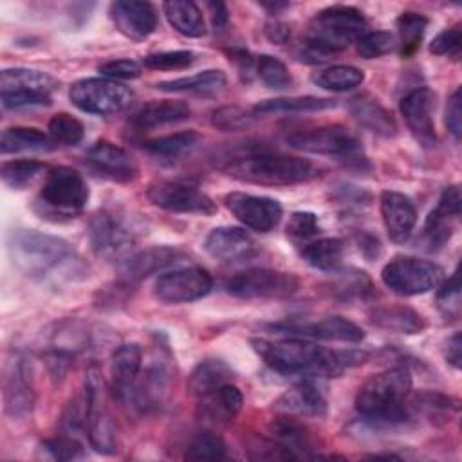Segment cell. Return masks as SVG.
<instances>
[{
    "label": "cell",
    "instance_id": "cell-3",
    "mask_svg": "<svg viewBox=\"0 0 462 462\" xmlns=\"http://www.w3.org/2000/svg\"><path fill=\"white\" fill-rule=\"evenodd\" d=\"M411 390L408 368L395 366L372 375L356 395V408L363 420L375 428H397L408 424L413 415L406 404Z\"/></svg>",
    "mask_w": 462,
    "mask_h": 462
},
{
    "label": "cell",
    "instance_id": "cell-30",
    "mask_svg": "<svg viewBox=\"0 0 462 462\" xmlns=\"http://www.w3.org/2000/svg\"><path fill=\"white\" fill-rule=\"evenodd\" d=\"M58 88V79L34 69H5L0 74V92H36L51 96Z\"/></svg>",
    "mask_w": 462,
    "mask_h": 462
},
{
    "label": "cell",
    "instance_id": "cell-25",
    "mask_svg": "<svg viewBox=\"0 0 462 462\" xmlns=\"http://www.w3.org/2000/svg\"><path fill=\"white\" fill-rule=\"evenodd\" d=\"M204 249L220 262H242L258 251L254 238L235 226H220L209 231L204 240Z\"/></svg>",
    "mask_w": 462,
    "mask_h": 462
},
{
    "label": "cell",
    "instance_id": "cell-35",
    "mask_svg": "<svg viewBox=\"0 0 462 462\" xmlns=\"http://www.w3.org/2000/svg\"><path fill=\"white\" fill-rule=\"evenodd\" d=\"M226 85V74L217 69H209L193 76H182L168 81H161L155 87L164 92H189V94H215Z\"/></svg>",
    "mask_w": 462,
    "mask_h": 462
},
{
    "label": "cell",
    "instance_id": "cell-43",
    "mask_svg": "<svg viewBox=\"0 0 462 462\" xmlns=\"http://www.w3.org/2000/svg\"><path fill=\"white\" fill-rule=\"evenodd\" d=\"M453 220L457 218L449 217L439 208L430 211L422 227V238H424V244L428 245V251H437L449 242L453 235Z\"/></svg>",
    "mask_w": 462,
    "mask_h": 462
},
{
    "label": "cell",
    "instance_id": "cell-49",
    "mask_svg": "<svg viewBox=\"0 0 462 462\" xmlns=\"http://www.w3.org/2000/svg\"><path fill=\"white\" fill-rule=\"evenodd\" d=\"M245 449L253 460H294L298 458L285 446L276 442L274 439H265L258 435H251L245 442Z\"/></svg>",
    "mask_w": 462,
    "mask_h": 462
},
{
    "label": "cell",
    "instance_id": "cell-38",
    "mask_svg": "<svg viewBox=\"0 0 462 462\" xmlns=\"http://www.w3.org/2000/svg\"><path fill=\"white\" fill-rule=\"evenodd\" d=\"M426 27H428V18L420 13L404 11L399 14V18L395 20V29H397L395 45L399 47L401 56L406 58L419 49L422 36L426 32Z\"/></svg>",
    "mask_w": 462,
    "mask_h": 462
},
{
    "label": "cell",
    "instance_id": "cell-22",
    "mask_svg": "<svg viewBox=\"0 0 462 462\" xmlns=\"http://www.w3.org/2000/svg\"><path fill=\"white\" fill-rule=\"evenodd\" d=\"M110 18L116 29L132 40L148 38L157 27V13L150 2L117 0L110 4Z\"/></svg>",
    "mask_w": 462,
    "mask_h": 462
},
{
    "label": "cell",
    "instance_id": "cell-32",
    "mask_svg": "<svg viewBox=\"0 0 462 462\" xmlns=\"http://www.w3.org/2000/svg\"><path fill=\"white\" fill-rule=\"evenodd\" d=\"M233 379V372L231 368L220 361V359H204L200 361L193 372L188 377V393L193 397H202L213 390H217L218 386L231 383Z\"/></svg>",
    "mask_w": 462,
    "mask_h": 462
},
{
    "label": "cell",
    "instance_id": "cell-5",
    "mask_svg": "<svg viewBox=\"0 0 462 462\" xmlns=\"http://www.w3.org/2000/svg\"><path fill=\"white\" fill-rule=\"evenodd\" d=\"M366 29L363 13L350 5H332L319 11L309 23L303 45L321 61L328 54L356 43Z\"/></svg>",
    "mask_w": 462,
    "mask_h": 462
},
{
    "label": "cell",
    "instance_id": "cell-58",
    "mask_svg": "<svg viewBox=\"0 0 462 462\" xmlns=\"http://www.w3.org/2000/svg\"><path fill=\"white\" fill-rule=\"evenodd\" d=\"M446 126L455 139H460V134H462V90H460V87L455 88V92L451 94V97L448 101Z\"/></svg>",
    "mask_w": 462,
    "mask_h": 462
},
{
    "label": "cell",
    "instance_id": "cell-9",
    "mask_svg": "<svg viewBox=\"0 0 462 462\" xmlns=\"http://www.w3.org/2000/svg\"><path fill=\"white\" fill-rule=\"evenodd\" d=\"M88 242L96 256L119 265L135 247V231L121 215L103 209L88 222Z\"/></svg>",
    "mask_w": 462,
    "mask_h": 462
},
{
    "label": "cell",
    "instance_id": "cell-2",
    "mask_svg": "<svg viewBox=\"0 0 462 462\" xmlns=\"http://www.w3.org/2000/svg\"><path fill=\"white\" fill-rule=\"evenodd\" d=\"M251 345L263 363L282 375L337 377L345 368L361 365L366 359V352L363 350L334 352L312 341H305V337L282 341L253 339Z\"/></svg>",
    "mask_w": 462,
    "mask_h": 462
},
{
    "label": "cell",
    "instance_id": "cell-31",
    "mask_svg": "<svg viewBox=\"0 0 462 462\" xmlns=\"http://www.w3.org/2000/svg\"><path fill=\"white\" fill-rule=\"evenodd\" d=\"M370 321L379 328L401 334H420L426 328L424 318L417 310L402 305L375 307L370 312Z\"/></svg>",
    "mask_w": 462,
    "mask_h": 462
},
{
    "label": "cell",
    "instance_id": "cell-6",
    "mask_svg": "<svg viewBox=\"0 0 462 462\" xmlns=\"http://www.w3.org/2000/svg\"><path fill=\"white\" fill-rule=\"evenodd\" d=\"M88 197L90 191L81 173L69 166H56L45 175L36 209L45 217L72 218L85 209Z\"/></svg>",
    "mask_w": 462,
    "mask_h": 462
},
{
    "label": "cell",
    "instance_id": "cell-54",
    "mask_svg": "<svg viewBox=\"0 0 462 462\" xmlns=\"http://www.w3.org/2000/svg\"><path fill=\"white\" fill-rule=\"evenodd\" d=\"M285 233L292 240H309L319 233L318 217L310 211H296L291 215L285 226Z\"/></svg>",
    "mask_w": 462,
    "mask_h": 462
},
{
    "label": "cell",
    "instance_id": "cell-41",
    "mask_svg": "<svg viewBox=\"0 0 462 462\" xmlns=\"http://www.w3.org/2000/svg\"><path fill=\"white\" fill-rule=\"evenodd\" d=\"M199 141H200V135L197 132L186 130V132H175L162 137L148 139L143 143V150L157 157H179L184 152L191 150Z\"/></svg>",
    "mask_w": 462,
    "mask_h": 462
},
{
    "label": "cell",
    "instance_id": "cell-61",
    "mask_svg": "<svg viewBox=\"0 0 462 462\" xmlns=\"http://www.w3.org/2000/svg\"><path fill=\"white\" fill-rule=\"evenodd\" d=\"M206 5L211 11L213 27L215 29H222L227 23V20H229V11H227L226 4H222V2H208Z\"/></svg>",
    "mask_w": 462,
    "mask_h": 462
},
{
    "label": "cell",
    "instance_id": "cell-52",
    "mask_svg": "<svg viewBox=\"0 0 462 462\" xmlns=\"http://www.w3.org/2000/svg\"><path fill=\"white\" fill-rule=\"evenodd\" d=\"M437 307L446 318H458L460 314V283L458 271H455L437 292Z\"/></svg>",
    "mask_w": 462,
    "mask_h": 462
},
{
    "label": "cell",
    "instance_id": "cell-13",
    "mask_svg": "<svg viewBox=\"0 0 462 462\" xmlns=\"http://www.w3.org/2000/svg\"><path fill=\"white\" fill-rule=\"evenodd\" d=\"M2 397L5 413L13 419H25L34 406V377L32 365L23 354L14 352L5 366L2 377Z\"/></svg>",
    "mask_w": 462,
    "mask_h": 462
},
{
    "label": "cell",
    "instance_id": "cell-60",
    "mask_svg": "<svg viewBox=\"0 0 462 462\" xmlns=\"http://www.w3.org/2000/svg\"><path fill=\"white\" fill-rule=\"evenodd\" d=\"M462 341H460V332H455L453 336L448 337L444 345V359L449 363L453 368H460V359H462Z\"/></svg>",
    "mask_w": 462,
    "mask_h": 462
},
{
    "label": "cell",
    "instance_id": "cell-16",
    "mask_svg": "<svg viewBox=\"0 0 462 462\" xmlns=\"http://www.w3.org/2000/svg\"><path fill=\"white\" fill-rule=\"evenodd\" d=\"M224 204L236 220L258 233L273 231L282 220V206L271 197L231 191L224 197Z\"/></svg>",
    "mask_w": 462,
    "mask_h": 462
},
{
    "label": "cell",
    "instance_id": "cell-14",
    "mask_svg": "<svg viewBox=\"0 0 462 462\" xmlns=\"http://www.w3.org/2000/svg\"><path fill=\"white\" fill-rule=\"evenodd\" d=\"M211 274L202 267H179L161 274L153 285V296L166 305L189 303L209 294Z\"/></svg>",
    "mask_w": 462,
    "mask_h": 462
},
{
    "label": "cell",
    "instance_id": "cell-62",
    "mask_svg": "<svg viewBox=\"0 0 462 462\" xmlns=\"http://www.w3.org/2000/svg\"><path fill=\"white\" fill-rule=\"evenodd\" d=\"M265 34L274 43H285L289 40V36H291V29L285 23L271 22V23L265 25Z\"/></svg>",
    "mask_w": 462,
    "mask_h": 462
},
{
    "label": "cell",
    "instance_id": "cell-50",
    "mask_svg": "<svg viewBox=\"0 0 462 462\" xmlns=\"http://www.w3.org/2000/svg\"><path fill=\"white\" fill-rule=\"evenodd\" d=\"M357 52L366 58L374 60L379 56L388 54L395 47V36L388 31H372L365 32L357 42H356Z\"/></svg>",
    "mask_w": 462,
    "mask_h": 462
},
{
    "label": "cell",
    "instance_id": "cell-39",
    "mask_svg": "<svg viewBox=\"0 0 462 462\" xmlns=\"http://www.w3.org/2000/svg\"><path fill=\"white\" fill-rule=\"evenodd\" d=\"M336 106L334 99L316 97V96H298V97H276L258 103L253 112L258 114H278V112H318Z\"/></svg>",
    "mask_w": 462,
    "mask_h": 462
},
{
    "label": "cell",
    "instance_id": "cell-18",
    "mask_svg": "<svg viewBox=\"0 0 462 462\" xmlns=\"http://www.w3.org/2000/svg\"><path fill=\"white\" fill-rule=\"evenodd\" d=\"M141 370L143 350L137 343H125L114 350L110 357V392L119 404L130 408Z\"/></svg>",
    "mask_w": 462,
    "mask_h": 462
},
{
    "label": "cell",
    "instance_id": "cell-19",
    "mask_svg": "<svg viewBox=\"0 0 462 462\" xmlns=\"http://www.w3.org/2000/svg\"><path fill=\"white\" fill-rule=\"evenodd\" d=\"M401 114L417 139L424 148H431L437 144V134L433 125V108H435V94L426 88H413L401 99Z\"/></svg>",
    "mask_w": 462,
    "mask_h": 462
},
{
    "label": "cell",
    "instance_id": "cell-26",
    "mask_svg": "<svg viewBox=\"0 0 462 462\" xmlns=\"http://www.w3.org/2000/svg\"><path fill=\"white\" fill-rule=\"evenodd\" d=\"M242 404V392L233 383H226L217 390L199 397L197 417L204 424L224 426L240 413Z\"/></svg>",
    "mask_w": 462,
    "mask_h": 462
},
{
    "label": "cell",
    "instance_id": "cell-36",
    "mask_svg": "<svg viewBox=\"0 0 462 462\" xmlns=\"http://www.w3.org/2000/svg\"><path fill=\"white\" fill-rule=\"evenodd\" d=\"M54 143L49 135L38 128L13 126L2 132L0 150L2 153H20V152H47L52 150Z\"/></svg>",
    "mask_w": 462,
    "mask_h": 462
},
{
    "label": "cell",
    "instance_id": "cell-11",
    "mask_svg": "<svg viewBox=\"0 0 462 462\" xmlns=\"http://www.w3.org/2000/svg\"><path fill=\"white\" fill-rule=\"evenodd\" d=\"M69 97L74 106L87 114L112 116L130 105L132 92L128 87L106 78H85L70 85Z\"/></svg>",
    "mask_w": 462,
    "mask_h": 462
},
{
    "label": "cell",
    "instance_id": "cell-46",
    "mask_svg": "<svg viewBox=\"0 0 462 462\" xmlns=\"http://www.w3.org/2000/svg\"><path fill=\"white\" fill-rule=\"evenodd\" d=\"M184 457L188 460H222L227 457V448L220 435L204 431L191 440Z\"/></svg>",
    "mask_w": 462,
    "mask_h": 462
},
{
    "label": "cell",
    "instance_id": "cell-15",
    "mask_svg": "<svg viewBox=\"0 0 462 462\" xmlns=\"http://www.w3.org/2000/svg\"><path fill=\"white\" fill-rule=\"evenodd\" d=\"M146 197L153 206L166 209L170 213L213 215L217 211L215 202L204 191L184 182H153L150 184Z\"/></svg>",
    "mask_w": 462,
    "mask_h": 462
},
{
    "label": "cell",
    "instance_id": "cell-29",
    "mask_svg": "<svg viewBox=\"0 0 462 462\" xmlns=\"http://www.w3.org/2000/svg\"><path fill=\"white\" fill-rule=\"evenodd\" d=\"M348 110L354 116V119L361 126L370 130L372 134L381 135V137H395L397 135L399 128H397L393 116L375 97H372L368 94L356 96L350 99Z\"/></svg>",
    "mask_w": 462,
    "mask_h": 462
},
{
    "label": "cell",
    "instance_id": "cell-53",
    "mask_svg": "<svg viewBox=\"0 0 462 462\" xmlns=\"http://www.w3.org/2000/svg\"><path fill=\"white\" fill-rule=\"evenodd\" d=\"M42 448L56 460H76L83 457V444L72 433L49 439Z\"/></svg>",
    "mask_w": 462,
    "mask_h": 462
},
{
    "label": "cell",
    "instance_id": "cell-57",
    "mask_svg": "<svg viewBox=\"0 0 462 462\" xmlns=\"http://www.w3.org/2000/svg\"><path fill=\"white\" fill-rule=\"evenodd\" d=\"M4 108H27V106H47L51 105V96L36 92H0Z\"/></svg>",
    "mask_w": 462,
    "mask_h": 462
},
{
    "label": "cell",
    "instance_id": "cell-17",
    "mask_svg": "<svg viewBox=\"0 0 462 462\" xmlns=\"http://www.w3.org/2000/svg\"><path fill=\"white\" fill-rule=\"evenodd\" d=\"M170 379H171L170 365L166 359H162L159 352L152 357L148 366L141 370L128 410H134L137 413H150L157 410L166 399Z\"/></svg>",
    "mask_w": 462,
    "mask_h": 462
},
{
    "label": "cell",
    "instance_id": "cell-27",
    "mask_svg": "<svg viewBox=\"0 0 462 462\" xmlns=\"http://www.w3.org/2000/svg\"><path fill=\"white\" fill-rule=\"evenodd\" d=\"M280 413L292 417H323L327 413V399L312 381H300L283 392L273 404Z\"/></svg>",
    "mask_w": 462,
    "mask_h": 462
},
{
    "label": "cell",
    "instance_id": "cell-24",
    "mask_svg": "<svg viewBox=\"0 0 462 462\" xmlns=\"http://www.w3.org/2000/svg\"><path fill=\"white\" fill-rule=\"evenodd\" d=\"M381 217L388 238L395 244H404L415 227L417 209L404 193L384 189L381 193Z\"/></svg>",
    "mask_w": 462,
    "mask_h": 462
},
{
    "label": "cell",
    "instance_id": "cell-7",
    "mask_svg": "<svg viewBox=\"0 0 462 462\" xmlns=\"http://www.w3.org/2000/svg\"><path fill=\"white\" fill-rule=\"evenodd\" d=\"M287 144L294 150L316 153V155H327L341 161L348 168H359L368 166V161L363 153L361 143L357 137L341 125H330V126H319L314 130L305 132H294L287 135Z\"/></svg>",
    "mask_w": 462,
    "mask_h": 462
},
{
    "label": "cell",
    "instance_id": "cell-12",
    "mask_svg": "<svg viewBox=\"0 0 462 462\" xmlns=\"http://www.w3.org/2000/svg\"><path fill=\"white\" fill-rule=\"evenodd\" d=\"M298 287L294 274L274 269H247L226 283L229 294L244 300H282L292 296Z\"/></svg>",
    "mask_w": 462,
    "mask_h": 462
},
{
    "label": "cell",
    "instance_id": "cell-42",
    "mask_svg": "<svg viewBox=\"0 0 462 462\" xmlns=\"http://www.w3.org/2000/svg\"><path fill=\"white\" fill-rule=\"evenodd\" d=\"M45 164L32 159H18V161H5L0 168V175L4 184L13 189H22L31 184L42 171Z\"/></svg>",
    "mask_w": 462,
    "mask_h": 462
},
{
    "label": "cell",
    "instance_id": "cell-37",
    "mask_svg": "<svg viewBox=\"0 0 462 462\" xmlns=\"http://www.w3.org/2000/svg\"><path fill=\"white\" fill-rule=\"evenodd\" d=\"M345 245L339 238H319L301 247V258L314 269L334 271L341 265Z\"/></svg>",
    "mask_w": 462,
    "mask_h": 462
},
{
    "label": "cell",
    "instance_id": "cell-48",
    "mask_svg": "<svg viewBox=\"0 0 462 462\" xmlns=\"http://www.w3.org/2000/svg\"><path fill=\"white\" fill-rule=\"evenodd\" d=\"M254 121H256V114L254 112H249V110L240 108L236 105L220 106L211 116V125L217 130H222V132L247 130V128H251L254 125Z\"/></svg>",
    "mask_w": 462,
    "mask_h": 462
},
{
    "label": "cell",
    "instance_id": "cell-28",
    "mask_svg": "<svg viewBox=\"0 0 462 462\" xmlns=\"http://www.w3.org/2000/svg\"><path fill=\"white\" fill-rule=\"evenodd\" d=\"M191 108L184 101H152L139 108L128 121L135 134L150 132L157 126L171 125L188 119Z\"/></svg>",
    "mask_w": 462,
    "mask_h": 462
},
{
    "label": "cell",
    "instance_id": "cell-56",
    "mask_svg": "<svg viewBox=\"0 0 462 462\" xmlns=\"http://www.w3.org/2000/svg\"><path fill=\"white\" fill-rule=\"evenodd\" d=\"M101 72V76H105L106 79H134L141 76V65L134 60L128 58H121V60H110L103 65H99L97 69Z\"/></svg>",
    "mask_w": 462,
    "mask_h": 462
},
{
    "label": "cell",
    "instance_id": "cell-55",
    "mask_svg": "<svg viewBox=\"0 0 462 462\" xmlns=\"http://www.w3.org/2000/svg\"><path fill=\"white\" fill-rule=\"evenodd\" d=\"M460 38H462L460 25L444 29L431 40L430 52L437 54V56H455L457 58L460 52Z\"/></svg>",
    "mask_w": 462,
    "mask_h": 462
},
{
    "label": "cell",
    "instance_id": "cell-10",
    "mask_svg": "<svg viewBox=\"0 0 462 462\" xmlns=\"http://www.w3.org/2000/svg\"><path fill=\"white\" fill-rule=\"evenodd\" d=\"M442 267L430 260L413 256H397L383 271V283L399 296H417L435 289L442 282Z\"/></svg>",
    "mask_w": 462,
    "mask_h": 462
},
{
    "label": "cell",
    "instance_id": "cell-1",
    "mask_svg": "<svg viewBox=\"0 0 462 462\" xmlns=\"http://www.w3.org/2000/svg\"><path fill=\"white\" fill-rule=\"evenodd\" d=\"M7 251L13 265L36 282H72L87 271L67 240L36 229H13Z\"/></svg>",
    "mask_w": 462,
    "mask_h": 462
},
{
    "label": "cell",
    "instance_id": "cell-21",
    "mask_svg": "<svg viewBox=\"0 0 462 462\" xmlns=\"http://www.w3.org/2000/svg\"><path fill=\"white\" fill-rule=\"evenodd\" d=\"M87 166L110 180L128 182L137 177V166L130 153L110 141L94 143L85 153Z\"/></svg>",
    "mask_w": 462,
    "mask_h": 462
},
{
    "label": "cell",
    "instance_id": "cell-40",
    "mask_svg": "<svg viewBox=\"0 0 462 462\" xmlns=\"http://www.w3.org/2000/svg\"><path fill=\"white\" fill-rule=\"evenodd\" d=\"M312 81L332 92H346L359 87L365 81V74L361 69L352 65H332L312 76Z\"/></svg>",
    "mask_w": 462,
    "mask_h": 462
},
{
    "label": "cell",
    "instance_id": "cell-23",
    "mask_svg": "<svg viewBox=\"0 0 462 462\" xmlns=\"http://www.w3.org/2000/svg\"><path fill=\"white\" fill-rule=\"evenodd\" d=\"M182 258L184 253L180 249L170 245H155L132 253L126 260H123L117 265V269L125 283H135L141 282L143 278H148L150 274H155L166 267L175 265Z\"/></svg>",
    "mask_w": 462,
    "mask_h": 462
},
{
    "label": "cell",
    "instance_id": "cell-4",
    "mask_svg": "<svg viewBox=\"0 0 462 462\" xmlns=\"http://www.w3.org/2000/svg\"><path fill=\"white\" fill-rule=\"evenodd\" d=\"M224 171L242 182L260 186H292L312 180L319 170L307 159L276 153H251L227 162Z\"/></svg>",
    "mask_w": 462,
    "mask_h": 462
},
{
    "label": "cell",
    "instance_id": "cell-34",
    "mask_svg": "<svg viewBox=\"0 0 462 462\" xmlns=\"http://www.w3.org/2000/svg\"><path fill=\"white\" fill-rule=\"evenodd\" d=\"M271 433L276 442L292 451L298 458L307 457V451L312 449V437L309 430L292 415L282 413L271 422Z\"/></svg>",
    "mask_w": 462,
    "mask_h": 462
},
{
    "label": "cell",
    "instance_id": "cell-20",
    "mask_svg": "<svg viewBox=\"0 0 462 462\" xmlns=\"http://www.w3.org/2000/svg\"><path fill=\"white\" fill-rule=\"evenodd\" d=\"M273 328L291 334L294 337H312L325 341H341V343H359L365 337V332L354 321L343 316H328L318 321L307 323H282L273 325Z\"/></svg>",
    "mask_w": 462,
    "mask_h": 462
},
{
    "label": "cell",
    "instance_id": "cell-63",
    "mask_svg": "<svg viewBox=\"0 0 462 462\" xmlns=\"http://www.w3.org/2000/svg\"><path fill=\"white\" fill-rule=\"evenodd\" d=\"M263 9H269V11H273V13H278L280 9H285V7H289V4L287 2H274V4H260Z\"/></svg>",
    "mask_w": 462,
    "mask_h": 462
},
{
    "label": "cell",
    "instance_id": "cell-59",
    "mask_svg": "<svg viewBox=\"0 0 462 462\" xmlns=\"http://www.w3.org/2000/svg\"><path fill=\"white\" fill-rule=\"evenodd\" d=\"M460 206H462V197H460V188L457 184L453 186H448L440 199H439V204L437 208L442 209L444 213H448L449 217L453 218H458L460 217Z\"/></svg>",
    "mask_w": 462,
    "mask_h": 462
},
{
    "label": "cell",
    "instance_id": "cell-33",
    "mask_svg": "<svg viewBox=\"0 0 462 462\" xmlns=\"http://www.w3.org/2000/svg\"><path fill=\"white\" fill-rule=\"evenodd\" d=\"M162 11L170 25L182 36L200 38L206 34V22L197 4L189 0L164 2Z\"/></svg>",
    "mask_w": 462,
    "mask_h": 462
},
{
    "label": "cell",
    "instance_id": "cell-45",
    "mask_svg": "<svg viewBox=\"0 0 462 462\" xmlns=\"http://www.w3.org/2000/svg\"><path fill=\"white\" fill-rule=\"evenodd\" d=\"M408 406H410L411 413L419 411L430 419H439V417L449 419V413L457 411V408H458L457 401H453L446 395H440V393H431V392L415 393Z\"/></svg>",
    "mask_w": 462,
    "mask_h": 462
},
{
    "label": "cell",
    "instance_id": "cell-51",
    "mask_svg": "<svg viewBox=\"0 0 462 462\" xmlns=\"http://www.w3.org/2000/svg\"><path fill=\"white\" fill-rule=\"evenodd\" d=\"M193 61H195V54L191 51H164V52H155L143 58V65L153 70L186 69Z\"/></svg>",
    "mask_w": 462,
    "mask_h": 462
},
{
    "label": "cell",
    "instance_id": "cell-47",
    "mask_svg": "<svg viewBox=\"0 0 462 462\" xmlns=\"http://www.w3.org/2000/svg\"><path fill=\"white\" fill-rule=\"evenodd\" d=\"M256 72L260 76V79L274 90H287L292 87L294 79L292 74L289 72V69L285 67L283 61H280L274 56L269 54H262L256 61Z\"/></svg>",
    "mask_w": 462,
    "mask_h": 462
},
{
    "label": "cell",
    "instance_id": "cell-44",
    "mask_svg": "<svg viewBox=\"0 0 462 462\" xmlns=\"http://www.w3.org/2000/svg\"><path fill=\"white\" fill-rule=\"evenodd\" d=\"M83 123L67 112H60L49 121V137L54 144L74 146L83 139Z\"/></svg>",
    "mask_w": 462,
    "mask_h": 462
},
{
    "label": "cell",
    "instance_id": "cell-8",
    "mask_svg": "<svg viewBox=\"0 0 462 462\" xmlns=\"http://www.w3.org/2000/svg\"><path fill=\"white\" fill-rule=\"evenodd\" d=\"M85 428L90 440V446L103 455H114L117 451V435L116 424L105 402V386L103 377L97 366H90L85 377Z\"/></svg>",
    "mask_w": 462,
    "mask_h": 462
}]
</instances>
